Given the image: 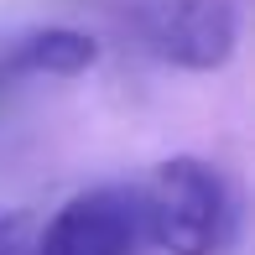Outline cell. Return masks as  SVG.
<instances>
[{
  "label": "cell",
  "instance_id": "obj_1",
  "mask_svg": "<svg viewBox=\"0 0 255 255\" xmlns=\"http://www.w3.org/2000/svg\"><path fill=\"white\" fill-rule=\"evenodd\" d=\"M141 229L167 255H229L240 240V203L229 177L203 156H167L146 177Z\"/></svg>",
  "mask_w": 255,
  "mask_h": 255
},
{
  "label": "cell",
  "instance_id": "obj_2",
  "mask_svg": "<svg viewBox=\"0 0 255 255\" xmlns=\"http://www.w3.org/2000/svg\"><path fill=\"white\" fill-rule=\"evenodd\" d=\"M146 240L141 229V193L104 182V188L73 193L57 214L47 219V229L37 235L31 255H135V245Z\"/></svg>",
  "mask_w": 255,
  "mask_h": 255
},
{
  "label": "cell",
  "instance_id": "obj_3",
  "mask_svg": "<svg viewBox=\"0 0 255 255\" xmlns=\"http://www.w3.org/2000/svg\"><path fill=\"white\" fill-rule=\"evenodd\" d=\"M146 42L172 68L214 73L235 57L240 0H156L146 10Z\"/></svg>",
  "mask_w": 255,
  "mask_h": 255
},
{
  "label": "cell",
  "instance_id": "obj_4",
  "mask_svg": "<svg viewBox=\"0 0 255 255\" xmlns=\"http://www.w3.org/2000/svg\"><path fill=\"white\" fill-rule=\"evenodd\" d=\"M99 63V42L78 26H37L26 37H16V47L5 52V73L26 78H78Z\"/></svg>",
  "mask_w": 255,
  "mask_h": 255
},
{
  "label": "cell",
  "instance_id": "obj_5",
  "mask_svg": "<svg viewBox=\"0 0 255 255\" xmlns=\"http://www.w3.org/2000/svg\"><path fill=\"white\" fill-rule=\"evenodd\" d=\"M0 255H31V245H26V219H21V214H5V208H0Z\"/></svg>",
  "mask_w": 255,
  "mask_h": 255
}]
</instances>
